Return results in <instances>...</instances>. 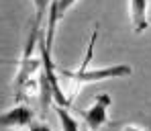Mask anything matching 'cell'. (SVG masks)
Returning a JSON list of instances; mask_svg holds the SVG:
<instances>
[{
  "instance_id": "obj_8",
  "label": "cell",
  "mask_w": 151,
  "mask_h": 131,
  "mask_svg": "<svg viewBox=\"0 0 151 131\" xmlns=\"http://www.w3.org/2000/svg\"><path fill=\"white\" fill-rule=\"evenodd\" d=\"M29 131H51L49 125H45V123H31V127H29Z\"/></svg>"
},
{
  "instance_id": "obj_1",
  "label": "cell",
  "mask_w": 151,
  "mask_h": 131,
  "mask_svg": "<svg viewBox=\"0 0 151 131\" xmlns=\"http://www.w3.org/2000/svg\"><path fill=\"white\" fill-rule=\"evenodd\" d=\"M133 74V68L129 64H116V66H106L100 70H65V68H57V76L65 78L68 82L74 84H84V82H100V80H110V78H127Z\"/></svg>"
},
{
  "instance_id": "obj_6",
  "label": "cell",
  "mask_w": 151,
  "mask_h": 131,
  "mask_svg": "<svg viewBox=\"0 0 151 131\" xmlns=\"http://www.w3.org/2000/svg\"><path fill=\"white\" fill-rule=\"evenodd\" d=\"M33 2V8H35V25H41L45 14L49 12V6L53 4V0H31Z\"/></svg>"
},
{
  "instance_id": "obj_9",
  "label": "cell",
  "mask_w": 151,
  "mask_h": 131,
  "mask_svg": "<svg viewBox=\"0 0 151 131\" xmlns=\"http://www.w3.org/2000/svg\"><path fill=\"white\" fill-rule=\"evenodd\" d=\"M125 131H143V129H139V127H135V125H127Z\"/></svg>"
},
{
  "instance_id": "obj_10",
  "label": "cell",
  "mask_w": 151,
  "mask_h": 131,
  "mask_svg": "<svg viewBox=\"0 0 151 131\" xmlns=\"http://www.w3.org/2000/svg\"><path fill=\"white\" fill-rule=\"evenodd\" d=\"M86 131H90V129H86Z\"/></svg>"
},
{
  "instance_id": "obj_3",
  "label": "cell",
  "mask_w": 151,
  "mask_h": 131,
  "mask_svg": "<svg viewBox=\"0 0 151 131\" xmlns=\"http://www.w3.org/2000/svg\"><path fill=\"white\" fill-rule=\"evenodd\" d=\"M31 123H33V111L27 105H14L0 115V129H21L31 127Z\"/></svg>"
},
{
  "instance_id": "obj_2",
  "label": "cell",
  "mask_w": 151,
  "mask_h": 131,
  "mask_svg": "<svg viewBox=\"0 0 151 131\" xmlns=\"http://www.w3.org/2000/svg\"><path fill=\"white\" fill-rule=\"evenodd\" d=\"M110 103H112L110 94H108V92H100V94L96 96L94 105L84 111V123H86V127L90 131H98L102 125L108 121V113H106V111H108Z\"/></svg>"
},
{
  "instance_id": "obj_5",
  "label": "cell",
  "mask_w": 151,
  "mask_h": 131,
  "mask_svg": "<svg viewBox=\"0 0 151 131\" xmlns=\"http://www.w3.org/2000/svg\"><path fill=\"white\" fill-rule=\"evenodd\" d=\"M55 106V113L59 117V125H61V131H80V125L74 117L70 115L68 106H61V105H53Z\"/></svg>"
},
{
  "instance_id": "obj_7",
  "label": "cell",
  "mask_w": 151,
  "mask_h": 131,
  "mask_svg": "<svg viewBox=\"0 0 151 131\" xmlns=\"http://www.w3.org/2000/svg\"><path fill=\"white\" fill-rule=\"evenodd\" d=\"M55 2H57V14H59V19H61V17H65V12L74 6L78 0H55Z\"/></svg>"
},
{
  "instance_id": "obj_4",
  "label": "cell",
  "mask_w": 151,
  "mask_h": 131,
  "mask_svg": "<svg viewBox=\"0 0 151 131\" xmlns=\"http://www.w3.org/2000/svg\"><path fill=\"white\" fill-rule=\"evenodd\" d=\"M129 10L133 31L137 35L149 29V0H129Z\"/></svg>"
}]
</instances>
